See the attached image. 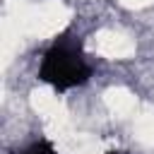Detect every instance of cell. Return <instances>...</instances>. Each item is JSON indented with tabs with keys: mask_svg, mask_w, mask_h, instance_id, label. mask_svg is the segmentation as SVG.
Here are the masks:
<instances>
[{
	"mask_svg": "<svg viewBox=\"0 0 154 154\" xmlns=\"http://www.w3.org/2000/svg\"><path fill=\"white\" fill-rule=\"evenodd\" d=\"M89 75H91V70L79 53V43L67 38V36L60 38L43 55V63H41V70H38V77L43 82H51L58 89L77 87V84L87 82Z\"/></svg>",
	"mask_w": 154,
	"mask_h": 154,
	"instance_id": "obj_1",
	"label": "cell"
}]
</instances>
